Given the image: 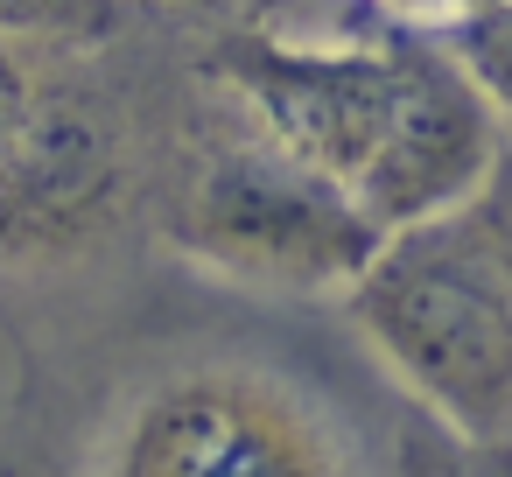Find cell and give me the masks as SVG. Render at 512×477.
<instances>
[{
  "instance_id": "obj_11",
  "label": "cell",
  "mask_w": 512,
  "mask_h": 477,
  "mask_svg": "<svg viewBox=\"0 0 512 477\" xmlns=\"http://www.w3.org/2000/svg\"><path fill=\"white\" fill-rule=\"evenodd\" d=\"M225 8H232V22H281L295 0H225Z\"/></svg>"
},
{
  "instance_id": "obj_12",
  "label": "cell",
  "mask_w": 512,
  "mask_h": 477,
  "mask_svg": "<svg viewBox=\"0 0 512 477\" xmlns=\"http://www.w3.org/2000/svg\"><path fill=\"white\" fill-rule=\"evenodd\" d=\"M8 400H15V379H8V393H0V449H8Z\"/></svg>"
},
{
  "instance_id": "obj_7",
  "label": "cell",
  "mask_w": 512,
  "mask_h": 477,
  "mask_svg": "<svg viewBox=\"0 0 512 477\" xmlns=\"http://www.w3.org/2000/svg\"><path fill=\"white\" fill-rule=\"evenodd\" d=\"M155 22V8L141 0H0V29L8 36H120V29H141Z\"/></svg>"
},
{
  "instance_id": "obj_10",
  "label": "cell",
  "mask_w": 512,
  "mask_h": 477,
  "mask_svg": "<svg viewBox=\"0 0 512 477\" xmlns=\"http://www.w3.org/2000/svg\"><path fill=\"white\" fill-rule=\"evenodd\" d=\"M141 8H155V15H176V22H232V8L225 0H141Z\"/></svg>"
},
{
  "instance_id": "obj_3",
  "label": "cell",
  "mask_w": 512,
  "mask_h": 477,
  "mask_svg": "<svg viewBox=\"0 0 512 477\" xmlns=\"http://www.w3.org/2000/svg\"><path fill=\"white\" fill-rule=\"evenodd\" d=\"M379 239L344 183L281 148L197 50L183 57L155 169V246L176 267L260 302H337Z\"/></svg>"
},
{
  "instance_id": "obj_13",
  "label": "cell",
  "mask_w": 512,
  "mask_h": 477,
  "mask_svg": "<svg viewBox=\"0 0 512 477\" xmlns=\"http://www.w3.org/2000/svg\"><path fill=\"white\" fill-rule=\"evenodd\" d=\"M505 218H512V211H505Z\"/></svg>"
},
{
  "instance_id": "obj_8",
  "label": "cell",
  "mask_w": 512,
  "mask_h": 477,
  "mask_svg": "<svg viewBox=\"0 0 512 477\" xmlns=\"http://www.w3.org/2000/svg\"><path fill=\"white\" fill-rule=\"evenodd\" d=\"M400 477H512V435L470 442L421 414V428L400 442Z\"/></svg>"
},
{
  "instance_id": "obj_4",
  "label": "cell",
  "mask_w": 512,
  "mask_h": 477,
  "mask_svg": "<svg viewBox=\"0 0 512 477\" xmlns=\"http://www.w3.org/2000/svg\"><path fill=\"white\" fill-rule=\"evenodd\" d=\"M351 337L449 435H512V218L484 197L400 225L337 295Z\"/></svg>"
},
{
  "instance_id": "obj_6",
  "label": "cell",
  "mask_w": 512,
  "mask_h": 477,
  "mask_svg": "<svg viewBox=\"0 0 512 477\" xmlns=\"http://www.w3.org/2000/svg\"><path fill=\"white\" fill-rule=\"evenodd\" d=\"M435 36L470 71V85L491 99V113L512 127V0H491V8H477V15H463V22L435 29Z\"/></svg>"
},
{
  "instance_id": "obj_2",
  "label": "cell",
  "mask_w": 512,
  "mask_h": 477,
  "mask_svg": "<svg viewBox=\"0 0 512 477\" xmlns=\"http://www.w3.org/2000/svg\"><path fill=\"white\" fill-rule=\"evenodd\" d=\"M204 29L155 15L120 36L0 29V337L99 302L127 253L155 246V169L183 64L162 36Z\"/></svg>"
},
{
  "instance_id": "obj_5",
  "label": "cell",
  "mask_w": 512,
  "mask_h": 477,
  "mask_svg": "<svg viewBox=\"0 0 512 477\" xmlns=\"http://www.w3.org/2000/svg\"><path fill=\"white\" fill-rule=\"evenodd\" d=\"M197 57L225 92L246 99V113L281 148H295L309 169L358 197L407 120L421 29L386 22V36L302 43L274 22H211L197 36Z\"/></svg>"
},
{
  "instance_id": "obj_9",
  "label": "cell",
  "mask_w": 512,
  "mask_h": 477,
  "mask_svg": "<svg viewBox=\"0 0 512 477\" xmlns=\"http://www.w3.org/2000/svg\"><path fill=\"white\" fill-rule=\"evenodd\" d=\"M365 8L386 15V22H400V29H449V22L491 8V0H365Z\"/></svg>"
},
{
  "instance_id": "obj_1",
  "label": "cell",
  "mask_w": 512,
  "mask_h": 477,
  "mask_svg": "<svg viewBox=\"0 0 512 477\" xmlns=\"http://www.w3.org/2000/svg\"><path fill=\"white\" fill-rule=\"evenodd\" d=\"M204 274H127L8 330L0 477H393L330 351Z\"/></svg>"
}]
</instances>
